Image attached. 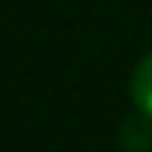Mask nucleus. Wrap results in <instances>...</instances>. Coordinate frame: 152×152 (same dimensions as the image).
<instances>
[{"instance_id":"f257e3e1","label":"nucleus","mask_w":152,"mask_h":152,"mask_svg":"<svg viewBox=\"0 0 152 152\" xmlns=\"http://www.w3.org/2000/svg\"><path fill=\"white\" fill-rule=\"evenodd\" d=\"M130 96H134V106L152 118V50L137 62L130 75Z\"/></svg>"},{"instance_id":"f03ea898","label":"nucleus","mask_w":152,"mask_h":152,"mask_svg":"<svg viewBox=\"0 0 152 152\" xmlns=\"http://www.w3.org/2000/svg\"><path fill=\"white\" fill-rule=\"evenodd\" d=\"M118 143L127 152H146L152 146V121H149V115H134V118H127L121 124V130H118Z\"/></svg>"}]
</instances>
